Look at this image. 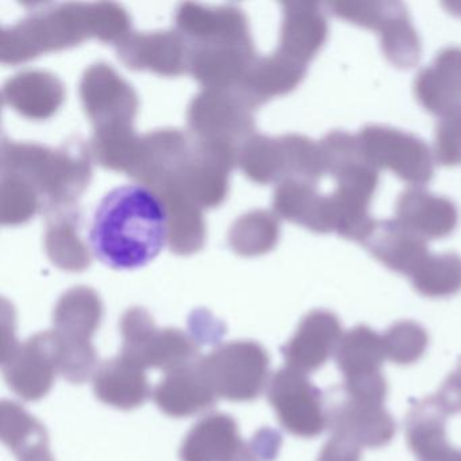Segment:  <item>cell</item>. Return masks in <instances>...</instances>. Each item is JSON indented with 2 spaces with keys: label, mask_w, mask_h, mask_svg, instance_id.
Listing matches in <instances>:
<instances>
[{
  "label": "cell",
  "mask_w": 461,
  "mask_h": 461,
  "mask_svg": "<svg viewBox=\"0 0 461 461\" xmlns=\"http://www.w3.org/2000/svg\"><path fill=\"white\" fill-rule=\"evenodd\" d=\"M168 240V212L158 194L141 185L110 191L96 209L90 244L113 269H136L155 260Z\"/></svg>",
  "instance_id": "1"
},
{
  "label": "cell",
  "mask_w": 461,
  "mask_h": 461,
  "mask_svg": "<svg viewBox=\"0 0 461 461\" xmlns=\"http://www.w3.org/2000/svg\"><path fill=\"white\" fill-rule=\"evenodd\" d=\"M201 366L218 398L228 401H255L268 383V353L255 341L221 345L201 357Z\"/></svg>",
  "instance_id": "2"
},
{
  "label": "cell",
  "mask_w": 461,
  "mask_h": 461,
  "mask_svg": "<svg viewBox=\"0 0 461 461\" xmlns=\"http://www.w3.org/2000/svg\"><path fill=\"white\" fill-rule=\"evenodd\" d=\"M9 387L23 401H40L52 390L59 374V339L53 331H41L18 345L2 360Z\"/></svg>",
  "instance_id": "3"
},
{
  "label": "cell",
  "mask_w": 461,
  "mask_h": 461,
  "mask_svg": "<svg viewBox=\"0 0 461 461\" xmlns=\"http://www.w3.org/2000/svg\"><path fill=\"white\" fill-rule=\"evenodd\" d=\"M268 401L285 430L295 436L314 437L325 426L321 393L304 374L285 368L268 383Z\"/></svg>",
  "instance_id": "4"
},
{
  "label": "cell",
  "mask_w": 461,
  "mask_h": 461,
  "mask_svg": "<svg viewBox=\"0 0 461 461\" xmlns=\"http://www.w3.org/2000/svg\"><path fill=\"white\" fill-rule=\"evenodd\" d=\"M182 461H261L249 442L240 436L230 415L210 414L191 428L180 447Z\"/></svg>",
  "instance_id": "5"
},
{
  "label": "cell",
  "mask_w": 461,
  "mask_h": 461,
  "mask_svg": "<svg viewBox=\"0 0 461 461\" xmlns=\"http://www.w3.org/2000/svg\"><path fill=\"white\" fill-rule=\"evenodd\" d=\"M153 399L164 414L185 418L212 409L218 396L198 358L188 366L167 372L153 390Z\"/></svg>",
  "instance_id": "6"
},
{
  "label": "cell",
  "mask_w": 461,
  "mask_h": 461,
  "mask_svg": "<svg viewBox=\"0 0 461 461\" xmlns=\"http://www.w3.org/2000/svg\"><path fill=\"white\" fill-rule=\"evenodd\" d=\"M94 393L104 404L129 411L147 402L150 387L145 369L121 355L99 366Z\"/></svg>",
  "instance_id": "7"
},
{
  "label": "cell",
  "mask_w": 461,
  "mask_h": 461,
  "mask_svg": "<svg viewBox=\"0 0 461 461\" xmlns=\"http://www.w3.org/2000/svg\"><path fill=\"white\" fill-rule=\"evenodd\" d=\"M123 357L142 368L171 372L198 360L199 342L179 329H153L141 342L122 348Z\"/></svg>",
  "instance_id": "8"
},
{
  "label": "cell",
  "mask_w": 461,
  "mask_h": 461,
  "mask_svg": "<svg viewBox=\"0 0 461 461\" xmlns=\"http://www.w3.org/2000/svg\"><path fill=\"white\" fill-rule=\"evenodd\" d=\"M337 322L325 312L304 318L295 336L283 348L288 368L306 374L325 363L336 344Z\"/></svg>",
  "instance_id": "9"
},
{
  "label": "cell",
  "mask_w": 461,
  "mask_h": 461,
  "mask_svg": "<svg viewBox=\"0 0 461 461\" xmlns=\"http://www.w3.org/2000/svg\"><path fill=\"white\" fill-rule=\"evenodd\" d=\"M0 438L18 461H55L45 426L14 402L0 404Z\"/></svg>",
  "instance_id": "10"
},
{
  "label": "cell",
  "mask_w": 461,
  "mask_h": 461,
  "mask_svg": "<svg viewBox=\"0 0 461 461\" xmlns=\"http://www.w3.org/2000/svg\"><path fill=\"white\" fill-rule=\"evenodd\" d=\"M101 299L86 288L69 291L61 298L53 315L59 339L68 345H93L91 339L101 325Z\"/></svg>",
  "instance_id": "11"
}]
</instances>
